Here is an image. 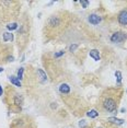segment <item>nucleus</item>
<instances>
[{
  "instance_id": "1",
  "label": "nucleus",
  "mask_w": 127,
  "mask_h": 128,
  "mask_svg": "<svg viewBox=\"0 0 127 128\" xmlns=\"http://www.w3.org/2000/svg\"><path fill=\"white\" fill-rule=\"evenodd\" d=\"M123 90L120 88L116 89H108L102 93L99 101L101 108L105 112L114 113L118 108V104L122 98Z\"/></svg>"
},
{
  "instance_id": "22",
  "label": "nucleus",
  "mask_w": 127,
  "mask_h": 128,
  "mask_svg": "<svg viewBox=\"0 0 127 128\" xmlns=\"http://www.w3.org/2000/svg\"><path fill=\"white\" fill-rule=\"evenodd\" d=\"M2 94H4V90H2V86H0V96H1Z\"/></svg>"
},
{
  "instance_id": "14",
  "label": "nucleus",
  "mask_w": 127,
  "mask_h": 128,
  "mask_svg": "<svg viewBox=\"0 0 127 128\" xmlns=\"http://www.w3.org/2000/svg\"><path fill=\"white\" fill-rule=\"evenodd\" d=\"M13 40V34L12 33H9V32L4 33V42H9V40Z\"/></svg>"
},
{
  "instance_id": "3",
  "label": "nucleus",
  "mask_w": 127,
  "mask_h": 128,
  "mask_svg": "<svg viewBox=\"0 0 127 128\" xmlns=\"http://www.w3.org/2000/svg\"><path fill=\"white\" fill-rule=\"evenodd\" d=\"M10 128H35L33 122L28 117H19L13 120L10 125Z\"/></svg>"
},
{
  "instance_id": "24",
  "label": "nucleus",
  "mask_w": 127,
  "mask_h": 128,
  "mask_svg": "<svg viewBox=\"0 0 127 128\" xmlns=\"http://www.w3.org/2000/svg\"><path fill=\"white\" fill-rule=\"evenodd\" d=\"M126 66H127V62H126Z\"/></svg>"
},
{
  "instance_id": "23",
  "label": "nucleus",
  "mask_w": 127,
  "mask_h": 128,
  "mask_svg": "<svg viewBox=\"0 0 127 128\" xmlns=\"http://www.w3.org/2000/svg\"><path fill=\"white\" fill-rule=\"evenodd\" d=\"M4 71V68H1V67H0V72H2Z\"/></svg>"
},
{
  "instance_id": "5",
  "label": "nucleus",
  "mask_w": 127,
  "mask_h": 128,
  "mask_svg": "<svg viewBox=\"0 0 127 128\" xmlns=\"http://www.w3.org/2000/svg\"><path fill=\"white\" fill-rule=\"evenodd\" d=\"M126 38H127V35H126V33H124V32H115V33H113L111 36V40L113 43L124 42Z\"/></svg>"
},
{
  "instance_id": "10",
  "label": "nucleus",
  "mask_w": 127,
  "mask_h": 128,
  "mask_svg": "<svg viewBox=\"0 0 127 128\" xmlns=\"http://www.w3.org/2000/svg\"><path fill=\"white\" fill-rule=\"evenodd\" d=\"M90 56L93 58L94 60H96V62H99L100 60V54H99V50H98V49H91L90 50Z\"/></svg>"
},
{
  "instance_id": "7",
  "label": "nucleus",
  "mask_w": 127,
  "mask_h": 128,
  "mask_svg": "<svg viewBox=\"0 0 127 128\" xmlns=\"http://www.w3.org/2000/svg\"><path fill=\"white\" fill-rule=\"evenodd\" d=\"M88 20H89V22L91 23L92 25H98L99 23L101 22V16H99V14H95V13H92V14H90L89 16V18H88Z\"/></svg>"
},
{
  "instance_id": "19",
  "label": "nucleus",
  "mask_w": 127,
  "mask_h": 128,
  "mask_svg": "<svg viewBox=\"0 0 127 128\" xmlns=\"http://www.w3.org/2000/svg\"><path fill=\"white\" fill-rule=\"evenodd\" d=\"M79 126L81 127V128H86V127H88V126H86V120H80Z\"/></svg>"
},
{
  "instance_id": "15",
  "label": "nucleus",
  "mask_w": 127,
  "mask_h": 128,
  "mask_svg": "<svg viewBox=\"0 0 127 128\" xmlns=\"http://www.w3.org/2000/svg\"><path fill=\"white\" fill-rule=\"evenodd\" d=\"M7 28H8V30H10V31L16 30V28H18V23H16V22L9 23V24L7 25Z\"/></svg>"
},
{
  "instance_id": "18",
  "label": "nucleus",
  "mask_w": 127,
  "mask_h": 128,
  "mask_svg": "<svg viewBox=\"0 0 127 128\" xmlns=\"http://www.w3.org/2000/svg\"><path fill=\"white\" fill-rule=\"evenodd\" d=\"M80 4L82 6L83 9H86V8H88V6H89V1H86V0H81V1H80Z\"/></svg>"
},
{
  "instance_id": "8",
  "label": "nucleus",
  "mask_w": 127,
  "mask_h": 128,
  "mask_svg": "<svg viewBox=\"0 0 127 128\" xmlns=\"http://www.w3.org/2000/svg\"><path fill=\"white\" fill-rule=\"evenodd\" d=\"M59 92L62 94H69L70 93V86L67 83H62L59 86Z\"/></svg>"
},
{
  "instance_id": "4",
  "label": "nucleus",
  "mask_w": 127,
  "mask_h": 128,
  "mask_svg": "<svg viewBox=\"0 0 127 128\" xmlns=\"http://www.w3.org/2000/svg\"><path fill=\"white\" fill-rule=\"evenodd\" d=\"M86 128H118L117 125H114L110 122H99V123H92Z\"/></svg>"
},
{
  "instance_id": "16",
  "label": "nucleus",
  "mask_w": 127,
  "mask_h": 128,
  "mask_svg": "<svg viewBox=\"0 0 127 128\" xmlns=\"http://www.w3.org/2000/svg\"><path fill=\"white\" fill-rule=\"evenodd\" d=\"M23 72H24V68H20L18 71V79L19 80L23 79Z\"/></svg>"
},
{
  "instance_id": "12",
  "label": "nucleus",
  "mask_w": 127,
  "mask_h": 128,
  "mask_svg": "<svg viewBox=\"0 0 127 128\" xmlns=\"http://www.w3.org/2000/svg\"><path fill=\"white\" fill-rule=\"evenodd\" d=\"M37 74H40V78H41V82H45V81L47 80V76H46V74L42 70V69H37Z\"/></svg>"
},
{
  "instance_id": "2",
  "label": "nucleus",
  "mask_w": 127,
  "mask_h": 128,
  "mask_svg": "<svg viewBox=\"0 0 127 128\" xmlns=\"http://www.w3.org/2000/svg\"><path fill=\"white\" fill-rule=\"evenodd\" d=\"M64 20H65V16L64 14H53L50 16L45 24V31L47 34H57L60 30L64 28Z\"/></svg>"
},
{
  "instance_id": "13",
  "label": "nucleus",
  "mask_w": 127,
  "mask_h": 128,
  "mask_svg": "<svg viewBox=\"0 0 127 128\" xmlns=\"http://www.w3.org/2000/svg\"><path fill=\"white\" fill-rule=\"evenodd\" d=\"M86 115H88V117H90V118H96L98 116H99V112L95 110H91L86 113Z\"/></svg>"
},
{
  "instance_id": "9",
  "label": "nucleus",
  "mask_w": 127,
  "mask_h": 128,
  "mask_svg": "<svg viewBox=\"0 0 127 128\" xmlns=\"http://www.w3.org/2000/svg\"><path fill=\"white\" fill-rule=\"evenodd\" d=\"M108 122H110V123L114 124V125H122L124 124V119H120V118H116V117H110L108 118Z\"/></svg>"
},
{
  "instance_id": "20",
  "label": "nucleus",
  "mask_w": 127,
  "mask_h": 128,
  "mask_svg": "<svg viewBox=\"0 0 127 128\" xmlns=\"http://www.w3.org/2000/svg\"><path fill=\"white\" fill-rule=\"evenodd\" d=\"M64 54H65V52H64V50H60L59 53H56V54H55V58H58V57H60V56H62Z\"/></svg>"
},
{
  "instance_id": "17",
  "label": "nucleus",
  "mask_w": 127,
  "mask_h": 128,
  "mask_svg": "<svg viewBox=\"0 0 127 128\" xmlns=\"http://www.w3.org/2000/svg\"><path fill=\"white\" fill-rule=\"evenodd\" d=\"M115 76H116V78H117L118 84H120V81H122V74H120V71H116L115 72Z\"/></svg>"
},
{
  "instance_id": "6",
  "label": "nucleus",
  "mask_w": 127,
  "mask_h": 128,
  "mask_svg": "<svg viewBox=\"0 0 127 128\" xmlns=\"http://www.w3.org/2000/svg\"><path fill=\"white\" fill-rule=\"evenodd\" d=\"M117 21L122 26H127V10H122L117 16Z\"/></svg>"
},
{
  "instance_id": "21",
  "label": "nucleus",
  "mask_w": 127,
  "mask_h": 128,
  "mask_svg": "<svg viewBox=\"0 0 127 128\" xmlns=\"http://www.w3.org/2000/svg\"><path fill=\"white\" fill-rule=\"evenodd\" d=\"M77 47H78V45H77V44H74V45H71V46H70V48H69V50H70L71 53H72V52H74V49H76Z\"/></svg>"
},
{
  "instance_id": "11",
  "label": "nucleus",
  "mask_w": 127,
  "mask_h": 128,
  "mask_svg": "<svg viewBox=\"0 0 127 128\" xmlns=\"http://www.w3.org/2000/svg\"><path fill=\"white\" fill-rule=\"evenodd\" d=\"M9 80H10V82L14 84L16 86H21V82H20V80L18 79V77H13V76H11V77L9 78Z\"/></svg>"
}]
</instances>
